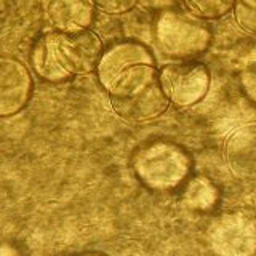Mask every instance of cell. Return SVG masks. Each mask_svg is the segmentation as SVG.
<instances>
[{"instance_id": "cell-16", "label": "cell", "mask_w": 256, "mask_h": 256, "mask_svg": "<svg viewBox=\"0 0 256 256\" xmlns=\"http://www.w3.org/2000/svg\"><path fill=\"white\" fill-rule=\"evenodd\" d=\"M234 12H236V20L238 22V26L244 30L256 36V10H252V8L237 2L234 6Z\"/></svg>"}, {"instance_id": "cell-12", "label": "cell", "mask_w": 256, "mask_h": 256, "mask_svg": "<svg viewBox=\"0 0 256 256\" xmlns=\"http://www.w3.org/2000/svg\"><path fill=\"white\" fill-rule=\"evenodd\" d=\"M218 200V189L206 178H194L184 192V202L194 210H208Z\"/></svg>"}, {"instance_id": "cell-3", "label": "cell", "mask_w": 256, "mask_h": 256, "mask_svg": "<svg viewBox=\"0 0 256 256\" xmlns=\"http://www.w3.org/2000/svg\"><path fill=\"white\" fill-rule=\"evenodd\" d=\"M136 176L148 188L170 190L180 186L190 168L186 150L170 141H154L136 152L133 160Z\"/></svg>"}, {"instance_id": "cell-8", "label": "cell", "mask_w": 256, "mask_h": 256, "mask_svg": "<svg viewBox=\"0 0 256 256\" xmlns=\"http://www.w3.org/2000/svg\"><path fill=\"white\" fill-rule=\"evenodd\" d=\"M140 64H156V58L149 48L136 40H122L110 45L98 62V80L104 90H108L114 80L130 68Z\"/></svg>"}, {"instance_id": "cell-7", "label": "cell", "mask_w": 256, "mask_h": 256, "mask_svg": "<svg viewBox=\"0 0 256 256\" xmlns=\"http://www.w3.org/2000/svg\"><path fill=\"white\" fill-rule=\"evenodd\" d=\"M30 72L10 56H0V117H10L26 106L32 94Z\"/></svg>"}, {"instance_id": "cell-14", "label": "cell", "mask_w": 256, "mask_h": 256, "mask_svg": "<svg viewBox=\"0 0 256 256\" xmlns=\"http://www.w3.org/2000/svg\"><path fill=\"white\" fill-rule=\"evenodd\" d=\"M238 84L244 94L256 104V45L252 46L240 61Z\"/></svg>"}, {"instance_id": "cell-13", "label": "cell", "mask_w": 256, "mask_h": 256, "mask_svg": "<svg viewBox=\"0 0 256 256\" xmlns=\"http://www.w3.org/2000/svg\"><path fill=\"white\" fill-rule=\"evenodd\" d=\"M190 14L200 20H218L234 10L237 0H182Z\"/></svg>"}, {"instance_id": "cell-10", "label": "cell", "mask_w": 256, "mask_h": 256, "mask_svg": "<svg viewBox=\"0 0 256 256\" xmlns=\"http://www.w3.org/2000/svg\"><path fill=\"white\" fill-rule=\"evenodd\" d=\"M226 160L234 174L256 180V124L240 126L229 136Z\"/></svg>"}, {"instance_id": "cell-5", "label": "cell", "mask_w": 256, "mask_h": 256, "mask_svg": "<svg viewBox=\"0 0 256 256\" xmlns=\"http://www.w3.org/2000/svg\"><path fill=\"white\" fill-rule=\"evenodd\" d=\"M56 60L68 77L96 70L102 56V42L92 29L77 32H52Z\"/></svg>"}, {"instance_id": "cell-11", "label": "cell", "mask_w": 256, "mask_h": 256, "mask_svg": "<svg viewBox=\"0 0 256 256\" xmlns=\"http://www.w3.org/2000/svg\"><path fill=\"white\" fill-rule=\"evenodd\" d=\"M30 61L37 76L46 80V82H62V80L69 78L61 69L58 60H56L52 32L42 36L36 42L34 48H32Z\"/></svg>"}, {"instance_id": "cell-19", "label": "cell", "mask_w": 256, "mask_h": 256, "mask_svg": "<svg viewBox=\"0 0 256 256\" xmlns=\"http://www.w3.org/2000/svg\"><path fill=\"white\" fill-rule=\"evenodd\" d=\"M84 256H104V254H96V253H92V254H84Z\"/></svg>"}, {"instance_id": "cell-6", "label": "cell", "mask_w": 256, "mask_h": 256, "mask_svg": "<svg viewBox=\"0 0 256 256\" xmlns=\"http://www.w3.org/2000/svg\"><path fill=\"white\" fill-rule=\"evenodd\" d=\"M218 256H253L256 253V220L245 213H228L216 220L208 232Z\"/></svg>"}, {"instance_id": "cell-9", "label": "cell", "mask_w": 256, "mask_h": 256, "mask_svg": "<svg viewBox=\"0 0 256 256\" xmlns=\"http://www.w3.org/2000/svg\"><path fill=\"white\" fill-rule=\"evenodd\" d=\"M45 18L56 32L90 29L94 20L92 0H44Z\"/></svg>"}, {"instance_id": "cell-1", "label": "cell", "mask_w": 256, "mask_h": 256, "mask_svg": "<svg viewBox=\"0 0 256 256\" xmlns=\"http://www.w3.org/2000/svg\"><path fill=\"white\" fill-rule=\"evenodd\" d=\"M114 112L126 122H148L170 106L156 64H140L120 74L108 88Z\"/></svg>"}, {"instance_id": "cell-2", "label": "cell", "mask_w": 256, "mask_h": 256, "mask_svg": "<svg viewBox=\"0 0 256 256\" xmlns=\"http://www.w3.org/2000/svg\"><path fill=\"white\" fill-rule=\"evenodd\" d=\"M154 34L162 53L180 61L192 60L206 52L213 38L204 20L176 10H164L157 16Z\"/></svg>"}, {"instance_id": "cell-18", "label": "cell", "mask_w": 256, "mask_h": 256, "mask_svg": "<svg viewBox=\"0 0 256 256\" xmlns=\"http://www.w3.org/2000/svg\"><path fill=\"white\" fill-rule=\"evenodd\" d=\"M237 2L248 6V8H252V10H256V0H237Z\"/></svg>"}, {"instance_id": "cell-15", "label": "cell", "mask_w": 256, "mask_h": 256, "mask_svg": "<svg viewBox=\"0 0 256 256\" xmlns=\"http://www.w3.org/2000/svg\"><path fill=\"white\" fill-rule=\"evenodd\" d=\"M94 8L108 14H124L136 6L138 0H92Z\"/></svg>"}, {"instance_id": "cell-17", "label": "cell", "mask_w": 256, "mask_h": 256, "mask_svg": "<svg viewBox=\"0 0 256 256\" xmlns=\"http://www.w3.org/2000/svg\"><path fill=\"white\" fill-rule=\"evenodd\" d=\"M0 256H18V253L10 245H2L0 246Z\"/></svg>"}, {"instance_id": "cell-4", "label": "cell", "mask_w": 256, "mask_h": 256, "mask_svg": "<svg viewBox=\"0 0 256 256\" xmlns=\"http://www.w3.org/2000/svg\"><path fill=\"white\" fill-rule=\"evenodd\" d=\"M158 74L166 100L178 108L200 102L210 88V70L200 61L186 60L166 64Z\"/></svg>"}]
</instances>
